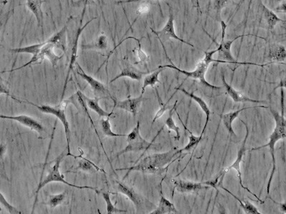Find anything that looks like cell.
Wrapping results in <instances>:
<instances>
[{
	"label": "cell",
	"mask_w": 286,
	"mask_h": 214,
	"mask_svg": "<svg viewBox=\"0 0 286 214\" xmlns=\"http://www.w3.org/2000/svg\"><path fill=\"white\" fill-rule=\"evenodd\" d=\"M181 154L182 153L179 150L174 148V150L164 153L151 154L141 160L140 159L132 167L117 169L116 171H127L126 175L123 176V181L126 180L133 171H139L143 174H162L165 171H167V168H165V166L174 162L172 160L174 157L181 155Z\"/></svg>",
	"instance_id": "cell-1"
},
{
	"label": "cell",
	"mask_w": 286,
	"mask_h": 214,
	"mask_svg": "<svg viewBox=\"0 0 286 214\" xmlns=\"http://www.w3.org/2000/svg\"><path fill=\"white\" fill-rule=\"evenodd\" d=\"M281 94V98H280V104H281V113L279 114L277 111L274 110L273 108L268 107L270 109V112L273 115L274 119L275 121V127L274 128L273 132L269 136V141L266 145L260 146V147H256V148L250 150L249 152H253L262 150L265 147L270 148V154H271L272 168L271 173H270V178H269L268 185H267V195L268 198H270L273 203H276V201H274L271 196H270V186H271L272 180H273L274 174H275V170H276V159L275 156V146L276 145L277 141L279 140L285 139V104H284V89L281 88L280 91Z\"/></svg>",
	"instance_id": "cell-2"
},
{
	"label": "cell",
	"mask_w": 286,
	"mask_h": 214,
	"mask_svg": "<svg viewBox=\"0 0 286 214\" xmlns=\"http://www.w3.org/2000/svg\"><path fill=\"white\" fill-rule=\"evenodd\" d=\"M160 43L162 44L164 51H165V55L167 56V59L169 60V62L171 63V64L160 66H159V68H173V69L176 70V71L179 72L180 73H182L183 75H186L187 77L186 79L192 78L193 79V80H198L200 83L202 85L204 86V87H207V88L211 89V90H220V89H221V87H220L210 85V84L207 82V80H205V74H206L207 71H208V68L209 66H210V63L217 62V64L222 63L221 61H219V60L214 59L213 58H212L214 54L217 52L216 49L210 51H204V52H205V56H204L203 59L198 61V64H197L196 66H195L194 71L187 72L186 70L181 69V68H178L177 66H175L174 63H173L172 60H171L170 58L167 56L165 47H164L163 43L162 42H160Z\"/></svg>",
	"instance_id": "cell-3"
},
{
	"label": "cell",
	"mask_w": 286,
	"mask_h": 214,
	"mask_svg": "<svg viewBox=\"0 0 286 214\" xmlns=\"http://www.w3.org/2000/svg\"><path fill=\"white\" fill-rule=\"evenodd\" d=\"M241 121L245 125V127H246V136H245L244 140H243L242 145L240 147L239 152H238L236 160L235 161L234 164H231L230 167L225 168L223 170L220 171L218 175H217L215 179L212 180V181H205V184L210 186V187L216 188L217 189V188H219V186H221L222 184V181H223L224 176H225V174H227L229 171L231 170V169H234V170L237 171L238 178H239V183L240 184H241V187H242L243 189L246 190V191H247L248 193H251V195H253L255 198L258 199V201L260 202V203H264V201L260 200L259 197L257 196L256 194H255L254 193L252 192L249 188L246 187V186H244V185L243 184L242 174H241V163L242 162L243 157H244L246 151H247V150H246V142H247L248 136H249V128H248V124H246L245 121H243V120L241 119Z\"/></svg>",
	"instance_id": "cell-4"
},
{
	"label": "cell",
	"mask_w": 286,
	"mask_h": 214,
	"mask_svg": "<svg viewBox=\"0 0 286 214\" xmlns=\"http://www.w3.org/2000/svg\"><path fill=\"white\" fill-rule=\"evenodd\" d=\"M66 156L67 154H65V152H63L61 155L58 156L55 160L54 161V164H53L52 167L49 168V170H48L47 175L39 183L38 186H37V189H36L35 201H34L33 207H32L31 213H33L34 211H35L36 204H37V200H38L39 191H40L44 186L49 184V183L61 182L65 185H68V186H70V187L78 188V189H90L95 191V193H99V191L97 190V187H92V186H77V185L70 184V183L65 181L64 176L62 175L61 174L60 167H61L62 162H63V159H64Z\"/></svg>",
	"instance_id": "cell-5"
},
{
	"label": "cell",
	"mask_w": 286,
	"mask_h": 214,
	"mask_svg": "<svg viewBox=\"0 0 286 214\" xmlns=\"http://www.w3.org/2000/svg\"><path fill=\"white\" fill-rule=\"evenodd\" d=\"M15 100L18 101V102L27 103L30 105L33 106L37 108L41 112L45 113V114H52V115L55 116L56 119L61 121L62 124L64 127L65 136H66L67 140V157L68 156H71L74 157V155L71 154L70 152V141H71V132H70V124L68 122V119H67L66 108L68 107V104L70 103V99L68 100L62 101L59 105L56 107H50V106L47 105H37V104H34V103L28 102V101H20L19 99L15 98Z\"/></svg>",
	"instance_id": "cell-6"
},
{
	"label": "cell",
	"mask_w": 286,
	"mask_h": 214,
	"mask_svg": "<svg viewBox=\"0 0 286 214\" xmlns=\"http://www.w3.org/2000/svg\"><path fill=\"white\" fill-rule=\"evenodd\" d=\"M220 24H221L222 27V37L221 41H220V44H217V45L218 47L217 48V52L218 53V59L219 61H221L223 64H227V63H231V64H241V65H256V66H266L268 64H255V63H248V62H239V61H236L232 55V53H231V47H232V44L236 42L237 39L240 38H243L244 37H256L258 38L265 39L263 37H259L258 35H255V34H241V35L237 36L236 38L233 39H227L225 40V34L226 28H227V25L225 23V22L220 21Z\"/></svg>",
	"instance_id": "cell-7"
},
{
	"label": "cell",
	"mask_w": 286,
	"mask_h": 214,
	"mask_svg": "<svg viewBox=\"0 0 286 214\" xmlns=\"http://www.w3.org/2000/svg\"><path fill=\"white\" fill-rule=\"evenodd\" d=\"M164 127V126H163ZM163 127L161 128L159 132L157 133L155 138L152 139L151 142L146 141L143 137L140 135V121H138L136 126L132 130L131 132L129 134L127 135V141H128V145L126 148L123 149L121 152H118L116 155V158L121 157L123 154L128 153V152H138L143 151V154H145L151 147L153 145L154 141L156 139L157 136L160 134L161 131L163 129Z\"/></svg>",
	"instance_id": "cell-8"
},
{
	"label": "cell",
	"mask_w": 286,
	"mask_h": 214,
	"mask_svg": "<svg viewBox=\"0 0 286 214\" xmlns=\"http://www.w3.org/2000/svg\"><path fill=\"white\" fill-rule=\"evenodd\" d=\"M55 49H56L55 45L52 44V43L49 42V40L47 39V41H45V44L42 47L41 50L39 51V52L35 54V55H32V59H31L28 62L26 63V64L22 65L20 67L14 68V69L9 70V71L1 72L0 74L12 73V72L22 69V68L26 67V66H29V65L35 64V63H42V61L45 59L49 60L51 64H52L53 67H55L58 61L63 59V56H64V54L58 55V54H55Z\"/></svg>",
	"instance_id": "cell-9"
},
{
	"label": "cell",
	"mask_w": 286,
	"mask_h": 214,
	"mask_svg": "<svg viewBox=\"0 0 286 214\" xmlns=\"http://www.w3.org/2000/svg\"><path fill=\"white\" fill-rule=\"evenodd\" d=\"M96 19H97V17H92L91 20H89V21L87 22L83 26L82 25V24H80L76 34H75L74 42H73V48H72L71 57H70L69 66H68V73H67L64 87H63V92H62L61 102L63 100V99H64L65 91L67 90V85H68V82H69L70 75H71L72 72H73L74 65L75 64V62H76L77 58H78L79 39H80V36H81L82 33H83L85 29L86 28L87 25H90V24L91 23L93 20H96Z\"/></svg>",
	"instance_id": "cell-10"
},
{
	"label": "cell",
	"mask_w": 286,
	"mask_h": 214,
	"mask_svg": "<svg viewBox=\"0 0 286 214\" xmlns=\"http://www.w3.org/2000/svg\"><path fill=\"white\" fill-rule=\"evenodd\" d=\"M116 184L117 185L118 193L128 197L135 205L137 211L143 210L144 207L146 206V203L148 201L145 199L143 196L137 193L134 188L119 181H116Z\"/></svg>",
	"instance_id": "cell-11"
},
{
	"label": "cell",
	"mask_w": 286,
	"mask_h": 214,
	"mask_svg": "<svg viewBox=\"0 0 286 214\" xmlns=\"http://www.w3.org/2000/svg\"><path fill=\"white\" fill-rule=\"evenodd\" d=\"M169 12H170V13H169L168 21L166 23L165 27L160 31H155L153 29L151 28L152 32L158 37L160 41H167L169 39H176V40L179 41V42L186 44L187 45H189L191 46V47L194 48L195 46L193 45V44H191L190 42H186L184 39L180 38L177 34H176L174 28V17L172 13H171L170 7H169Z\"/></svg>",
	"instance_id": "cell-12"
},
{
	"label": "cell",
	"mask_w": 286,
	"mask_h": 214,
	"mask_svg": "<svg viewBox=\"0 0 286 214\" xmlns=\"http://www.w3.org/2000/svg\"><path fill=\"white\" fill-rule=\"evenodd\" d=\"M75 65L77 66V73L78 75H80L84 80H85L87 82L89 85L91 87L92 90L95 93H98L102 94V95L107 96V97H109V98L113 99V97L109 94V90H107V87H105L102 83V82L98 81V80H95L93 77L90 76V75H87L84 71L83 68L81 67L80 64L78 62H75Z\"/></svg>",
	"instance_id": "cell-13"
},
{
	"label": "cell",
	"mask_w": 286,
	"mask_h": 214,
	"mask_svg": "<svg viewBox=\"0 0 286 214\" xmlns=\"http://www.w3.org/2000/svg\"><path fill=\"white\" fill-rule=\"evenodd\" d=\"M172 182L174 184V189L183 193H198L201 190L211 188L205 184V182H193L180 179H173Z\"/></svg>",
	"instance_id": "cell-14"
},
{
	"label": "cell",
	"mask_w": 286,
	"mask_h": 214,
	"mask_svg": "<svg viewBox=\"0 0 286 214\" xmlns=\"http://www.w3.org/2000/svg\"><path fill=\"white\" fill-rule=\"evenodd\" d=\"M0 119L13 120V121H18L20 124L24 125L26 127L30 128V129L34 130L39 135L45 132L46 130L38 121L27 115L18 116H8L4 114H0Z\"/></svg>",
	"instance_id": "cell-15"
},
{
	"label": "cell",
	"mask_w": 286,
	"mask_h": 214,
	"mask_svg": "<svg viewBox=\"0 0 286 214\" xmlns=\"http://www.w3.org/2000/svg\"><path fill=\"white\" fill-rule=\"evenodd\" d=\"M143 100V94H142L136 98H128L123 101H117L116 99H113L112 101L114 102L113 108L114 109L118 108V109L128 111L135 117Z\"/></svg>",
	"instance_id": "cell-16"
},
{
	"label": "cell",
	"mask_w": 286,
	"mask_h": 214,
	"mask_svg": "<svg viewBox=\"0 0 286 214\" xmlns=\"http://www.w3.org/2000/svg\"><path fill=\"white\" fill-rule=\"evenodd\" d=\"M221 79L223 87H225L227 94L229 97L233 99L234 102H251V103H265V101L255 100V99H251L250 97L243 95V94L240 93L239 92L235 90L234 87L228 83H227L225 78V75L221 74Z\"/></svg>",
	"instance_id": "cell-17"
},
{
	"label": "cell",
	"mask_w": 286,
	"mask_h": 214,
	"mask_svg": "<svg viewBox=\"0 0 286 214\" xmlns=\"http://www.w3.org/2000/svg\"><path fill=\"white\" fill-rule=\"evenodd\" d=\"M254 108L268 109V107H265V106H256V107L243 108V109H239V110L231 111V112L227 113V114H222L221 116L222 123H223L224 126H225L227 131H228L231 136H236V133H235L232 126L233 122H234V120L239 116V114H241L242 111L247 110V109H254Z\"/></svg>",
	"instance_id": "cell-18"
},
{
	"label": "cell",
	"mask_w": 286,
	"mask_h": 214,
	"mask_svg": "<svg viewBox=\"0 0 286 214\" xmlns=\"http://www.w3.org/2000/svg\"><path fill=\"white\" fill-rule=\"evenodd\" d=\"M73 16H70L67 22L66 25L56 32L54 35L52 36L50 38L48 39L49 42L52 43L55 45L58 49H61L63 52H66L67 47V32H68V25H69L70 20H73Z\"/></svg>",
	"instance_id": "cell-19"
},
{
	"label": "cell",
	"mask_w": 286,
	"mask_h": 214,
	"mask_svg": "<svg viewBox=\"0 0 286 214\" xmlns=\"http://www.w3.org/2000/svg\"><path fill=\"white\" fill-rule=\"evenodd\" d=\"M147 73L140 71L138 68L134 67L133 65L126 64V66L122 69V72L117 76L114 77L109 82V84L117 81L118 79L122 77H128L131 80H135V81H140L143 79L144 75H147Z\"/></svg>",
	"instance_id": "cell-20"
},
{
	"label": "cell",
	"mask_w": 286,
	"mask_h": 214,
	"mask_svg": "<svg viewBox=\"0 0 286 214\" xmlns=\"http://www.w3.org/2000/svg\"><path fill=\"white\" fill-rule=\"evenodd\" d=\"M176 90L181 91V92H182L183 93H184L186 96H188V97L193 99V100H194L195 102L199 105L202 111L205 113V116H206V121H205V124L204 125L203 129V131H202L201 134H200L201 136H203V133H205V129H206L207 126H208L209 121H210V114H211V111H210L208 104H206V102H205V101L201 98V97L195 95V94L193 93V92H188V91H186L185 89L181 88V87H178V88L176 89Z\"/></svg>",
	"instance_id": "cell-21"
},
{
	"label": "cell",
	"mask_w": 286,
	"mask_h": 214,
	"mask_svg": "<svg viewBox=\"0 0 286 214\" xmlns=\"http://www.w3.org/2000/svg\"><path fill=\"white\" fill-rule=\"evenodd\" d=\"M80 152H81V155L78 156V157H75V158H79L80 160L78 161V165L77 167L75 168V170L76 171H82L84 172L89 173V174H93V173L96 172H103L105 174L103 169H101L98 166L96 165L91 161L85 158V157H83V151L80 150Z\"/></svg>",
	"instance_id": "cell-22"
},
{
	"label": "cell",
	"mask_w": 286,
	"mask_h": 214,
	"mask_svg": "<svg viewBox=\"0 0 286 214\" xmlns=\"http://www.w3.org/2000/svg\"><path fill=\"white\" fill-rule=\"evenodd\" d=\"M44 3H46L45 0H26L27 8L35 15L37 26L41 27H43L44 15L42 10V5Z\"/></svg>",
	"instance_id": "cell-23"
},
{
	"label": "cell",
	"mask_w": 286,
	"mask_h": 214,
	"mask_svg": "<svg viewBox=\"0 0 286 214\" xmlns=\"http://www.w3.org/2000/svg\"><path fill=\"white\" fill-rule=\"evenodd\" d=\"M81 94L84 101H85V104H86L87 108H89V109L97 113L100 117H107V116L112 115L114 108H113L112 111H111L110 113H109L104 111V109L99 105V101L102 99H106L105 97H95V98L91 99L87 97L83 92H82Z\"/></svg>",
	"instance_id": "cell-24"
},
{
	"label": "cell",
	"mask_w": 286,
	"mask_h": 214,
	"mask_svg": "<svg viewBox=\"0 0 286 214\" xmlns=\"http://www.w3.org/2000/svg\"><path fill=\"white\" fill-rule=\"evenodd\" d=\"M168 213H179V211L175 206L174 203H172L169 200L163 196L162 189H160V200L158 206L156 209L150 213V214H168Z\"/></svg>",
	"instance_id": "cell-25"
},
{
	"label": "cell",
	"mask_w": 286,
	"mask_h": 214,
	"mask_svg": "<svg viewBox=\"0 0 286 214\" xmlns=\"http://www.w3.org/2000/svg\"><path fill=\"white\" fill-rule=\"evenodd\" d=\"M285 48L278 44H271L268 46V58L270 63L281 62L285 60Z\"/></svg>",
	"instance_id": "cell-26"
},
{
	"label": "cell",
	"mask_w": 286,
	"mask_h": 214,
	"mask_svg": "<svg viewBox=\"0 0 286 214\" xmlns=\"http://www.w3.org/2000/svg\"><path fill=\"white\" fill-rule=\"evenodd\" d=\"M260 8H261L263 17H264L265 21L267 22V25H268L269 30H273L275 28V26L277 24L280 23V22L285 23V20H282L281 18L277 17L273 10L267 8L263 3H260Z\"/></svg>",
	"instance_id": "cell-27"
},
{
	"label": "cell",
	"mask_w": 286,
	"mask_h": 214,
	"mask_svg": "<svg viewBox=\"0 0 286 214\" xmlns=\"http://www.w3.org/2000/svg\"><path fill=\"white\" fill-rule=\"evenodd\" d=\"M108 42L107 37L104 34H101L97 37L95 42L90 44H82V50H101L103 51L107 49Z\"/></svg>",
	"instance_id": "cell-28"
},
{
	"label": "cell",
	"mask_w": 286,
	"mask_h": 214,
	"mask_svg": "<svg viewBox=\"0 0 286 214\" xmlns=\"http://www.w3.org/2000/svg\"><path fill=\"white\" fill-rule=\"evenodd\" d=\"M219 188H222V190H224L226 192L228 193L229 194H231V196L234 197V198H236V199L239 202L240 205H241V208L244 210L245 213L250 214H261L259 210H258L253 203H251V202L246 201V200L240 199L239 197L235 196L234 193L231 192L229 190H227V188H225L224 186H222V185L219 186Z\"/></svg>",
	"instance_id": "cell-29"
},
{
	"label": "cell",
	"mask_w": 286,
	"mask_h": 214,
	"mask_svg": "<svg viewBox=\"0 0 286 214\" xmlns=\"http://www.w3.org/2000/svg\"><path fill=\"white\" fill-rule=\"evenodd\" d=\"M175 111H176V114H178V118H179V119L181 120V123H182V124L183 125V126H184V128H186V131H188V133H190L189 142H188V145H187L186 147H184V148L179 150L180 152H181V153H183V152H188V151L191 150L192 149H193V150H195V149L196 148L197 146H198V144L200 143V141H201L202 138H203V136H201V135H200L199 136H195V135L193 134V133H192V131H190V130L186 127V126H185V124H183V120L181 119V116H180L179 114H178V113L177 108H176V109H175Z\"/></svg>",
	"instance_id": "cell-30"
},
{
	"label": "cell",
	"mask_w": 286,
	"mask_h": 214,
	"mask_svg": "<svg viewBox=\"0 0 286 214\" xmlns=\"http://www.w3.org/2000/svg\"><path fill=\"white\" fill-rule=\"evenodd\" d=\"M45 44V42L37 43L32 45L27 46V47L15 48V49H9L8 51L13 54H30L35 55L41 50L42 47Z\"/></svg>",
	"instance_id": "cell-31"
},
{
	"label": "cell",
	"mask_w": 286,
	"mask_h": 214,
	"mask_svg": "<svg viewBox=\"0 0 286 214\" xmlns=\"http://www.w3.org/2000/svg\"><path fill=\"white\" fill-rule=\"evenodd\" d=\"M163 70L164 68L158 67L155 72L150 74V75H147V76L144 78L143 85L141 90L142 94L145 93V89H146L147 87H151L152 88H155V86L157 83H161L160 80H159L158 77L161 72L163 71Z\"/></svg>",
	"instance_id": "cell-32"
},
{
	"label": "cell",
	"mask_w": 286,
	"mask_h": 214,
	"mask_svg": "<svg viewBox=\"0 0 286 214\" xmlns=\"http://www.w3.org/2000/svg\"><path fill=\"white\" fill-rule=\"evenodd\" d=\"M229 3V0H213L209 13H212L217 21H221V12Z\"/></svg>",
	"instance_id": "cell-33"
},
{
	"label": "cell",
	"mask_w": 286,
	"mask_h": 214,
	"mask_svg": "<svg viewBox=\"0 0 286 214\" xmlns=\"http://www.w3.org/2000/svg\"><path fill=\"white\" fill-rule=\"evenodd\" d=\"M177 103L178 101H176L174 105L169 109V116L167 117V119H166L165 122V126H167L169 130H172V131H174L175 132H176V136H175V139H176V141H178V140H180V138H181V129H180V128L176 124L174 119V112L175 109L176 108V106H177Z\"/></svg>",
	"instance_id": "cell-34"
},
{
	"label": "cell",
	"mask_w": 286,
	"mask_h": 214,
	"mask_svg": "<svg viewBox=\"0 0 286 214\" xmlns=\"http://www.w3.org/2000/svg\"><path fill=\"white\" fill-rule=\"evenodd\" d=\"M81 93L82 92H80V91H78V92H77L76 93V96L77 97H78V101L79 104H80V105L82 106V107L83 108L84 110H85V113H86L87 117H88V119H90V122H91L92 126H93L94 130H95V131L96 134H97V137H98L99 141H100V142L101 146H102V150H103L104 154H105L106 157H107V161H108L109 164H110L111 167L112 168V163H111L110 160H109V157H107V153H106L105 150H104V146L103 145H102V140H101L100 137V136H99L98 133H97V129H96L95 124H94V122L93 121H92L91 116H90V114H89L88 109H87L86 104H85V101H84L83 97H82Z\"/></svg>",
	"instance_id": "cell-35"
},
{
	"label": "cell",
	"mask_w": 286,
	"mask_h": 214,
	"mask_svg": "<svg viewBox=\"0 0 286 214\" xmlns=\"http://www.w3.org/2000/svg\"><path fill=\"white\" fill-rule=\"evenodd\" d=\"M102 196L106 203V209H107V214L129 213L127 210L119 209V208H116L115 206V205L112 203V201H111L110 193L102 192Z\"/></svg>",
	"instance_id": "cell-36"
},
{
	"label": "cell",
	"mask_w": 286,
	"mask_h": 214,
	"mask_svg": "<svg viewBox=\"0 0 286 214\" xmlns=\"http://www.w3.org/2000/svg\"><path fill=\"white\" fill-rule=\"evenodd\" d=\"M111 116H107L106 119H102L100 121L101 128H102V132L104 136L107 137H125L127 136L126 134H120L113 132L112 128H111V124L109 122V118Z\"/></svg>",
	"instance_id": "cell-37"
},
{
	"label": "cell",
	"mask_w": 286,
	"mask_h": 214,
	"mask_svg": "<svg viewBox=\"0 0 286 214\" xmlns=\"http://www.w3.org/2000/svg\"><path fill=\"white\" fill-rule=\"evenodd\" d=\"M65 198H66V192L56 195H49L47 204L49 205V208H56L58 205H61L64 203Z\"/></svg>",
	"instance_id": "cell-38"
},
{
	"label": "cell",
	"mask_w": 286,
	"mask_h": 214,
	"mask_svg": "<svg viewBox=\"0 0 286 214\" xmlns=\"http://www.w3.org/2000/svg\"><path fill=\"white\" fill-rule=\"evenodd\" d=\"M176 92H177V90H176V92H175L174 93L172 94V96L169 97V99L167 101V102L166 103L161 102L160 99L158 98L159 102H160V109H159V110L157 111L156 114H155V117H154L153 120H152V125L153 124L157 119H160L161 116L165 114V111H167V109H170L171 108H172V107H169L168 104L169 101H170L171 99H173V97H174V95L175 94H176Z\"/></svg>",
	"instance_id": "cell-39"
},
{
	"label": "cell",
	"mask_w": 286,
	"mask_h": 214,
	"mask_svg": "<svg viewBox=\"0 0 286 214\" xmlns=\"http://www.w3.org/2000/svg\"><path fill=\"white\" fill-rule=\"evenodd\" d=\"M0 204L5 207V209L8 210L11 214H22V212L19 210L18 208H15L13 205L10 204L8 200L5 198L4 195L0 192Z\"/></svg>",
	"instance_id": "cell-40"
},
{
	"label": "cell",
	"mask_w": 286,
	"mask_h": 214,
	"mask_svg": "<svg viewBox=\"0 0 286 214\" xmlns=\"http://www.w3.org/2000/svg\"><path fill=\"white\" fill-rule=\"evenodd\" d=\"M0 94H5V95L11 97L13 99L15 98V97H13V95L10 94L9 89H8V87L5 85L1 77H0Z\"/></svg>",
	"instance_id": "cell-41"
},
{
	"label": "cell",
	"mask_w": 286,
	"mask_h": 214,
	"mask_svg": "<svg viewBox=\"0 0 286 214\" xmlns=\"http://www.w3.org/2000/svg\"><path fill=\"white\" fill-rule=\"evenodd\" d=\"M275 10L278 12H281V13H285V1L282 2L280 3V5L277 6V8L275 9Z\"/></svg>",
	"instance_id": "cell-42"
},
{
	"label": "cell",
	"mask_w": 286,
	"mask_h": 214,
	"mask_svg": "<svg viewBox=\"0 0 286 214\" xmlns=\"http://www.w3.org/2000/svg\"><path fill=\"white\" fill-rule=\"evenodd\" d=\"M145 1V0H121L116 2V4H126V3H138V2Z\"/></svg>",
	"instance_id": "cell-43"
},
{
	"label": "cell",
	"mask_w": 286,
	"mask_h": 214,
	"mask_svg": "<svg viewBox=\"0 0 286 214\" xmlns=\"http://www.w3.org/2000/svg\"><path fill=\"white\" fill-rule=\"evenodd\" d=\"M285 87V80H281V82H280V85H278L276 87H275V88H274L273 91L276 90L277 88H279V87H281V88H284V87Z\"/></svg>",
	"instance_id": "cell-44"
},
{
	"label": "cell",
	"mask_w": 286,
	"mask_h": 214,
	"mask_svg": "<svg viewBox=\"0 0 286 214\" xmlns=\"http://www.w3.org/2000/svg\"><path fill=\"white\" fill-rule=\"evenodd\" d=\"M8 0H0V5H5L8 4Z\"/></svg>",
	"instance_id": "cell-45"
},
{
	"label": "cell",
	"mask_w": 286,
	"mask_h": 214,
	"mask_svg": "<svg viewBox=\"0 0 286 214\" xmlns=\"http://www.w3.org/2000/svg\"><path fill=\"white\" fill-rule=\"evenodd\" d=\"M197 8H198V11H200V3L199 0H196Z\"/></svg>",
	"instance_id": "cell-46"
},
{
	"label": "cell",
	"mask_w": 286,
	"mask_h": 214,
	"mask_svg": "<svg viewBox=\"0 0 286 214\" xmlns=\"http://www.w3.org/2000/svg\"><path fill=\"white\" fill-rule=\"evenodd\" d=\"M274 3H282V2L285 1V0H271Z\"/></svg>",
	"instance_id": "cell-47"
},
{
	"label": "cell",
	"mask_w": 286,
	"mask_h": 214,
	"mask_svg": "<svg viewBox=\"0 0 286 214\" xmlns=\"http://www.w3.org/2000/svg\"><path fill=\"white\" fill-rule=\"evenodd\" d=\"M191 1L192 2V3H193V5H194V7L195 8V2H196V0H191Z\"/></svg>",
	"instance_id": "cell-48"
},
{
	"label": "cell",
	"mask_w": 286,
	"mask_h": 214,
	"mask_svg": "<svg viewBox=\"0 0 286 214\" xmlns=\"http://www.w3.org/2000/svg\"><path fill=\"white\" fill-rule=\"evenodd\" d=\"M2 210H3V209H2V208H1V207H0V212H1V211H2Z\"/></svg>",
	"instance_id": "cell-49"
}]
</instances>
